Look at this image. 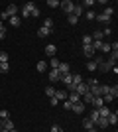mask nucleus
<instances>
[{
    "mask_svg": "<svg viewBox=\"0 0 118 132\" xmlns=\"http://www.w3.org/2000/svg\"><path fill=\"white\" fill-rule=\"evenodd\" d=\"M4 12L8 14V18H10V16H16V14H18V6H16V4H10Z\"/></svg>",
    "mask_w": 118,
    "mask_h": 132,
    "instance_id": "9d476101",
    "label": "nucleus"
},
{
    "mask_svg": "<svg viewBox=\"0 0 118 132\" xmlns=\"http://www.w3.org/2000/svg\"><path fill=\"white\" fill-rule=\"evenodd\" d=\"M95 20H98V22H104V24H108V22H110V18H108V16H104V14H96V18H95Z\"/></svg>",
    "mask_w": 118,
    "mask_h": 132,
    "instance_id": "4be33fe9",
    "label": "nucleus"
},
{
    "mask_svg": "<svg viewBox=\"0 0 118 132\" xmlns=\"http://www.w3.org/2000/svg\"><path fill=\"white\" fill-rule=\"evenodd\" d=\"M43 28H45V30H49V32H51V30H53V20H51V18H47V20H43Z\"/></svg>",
    "mask_w": 118,
    "mask_h": 132,
    "instance_id": "aec40b11",
    "label": "nucleus"
},
{
    "mask_svg": "<svg viewBox=\"0 0 118 132\" xmlns=\"http://www.w3.org/2000/svg\"><path fill=\"white\" fill-rule=\"evenodd\" d=\"M87 91H89V87H87L85 83H81V85H77V89H75V93H77L79 97H83V95L87 93Z\"/></svg>",
    "mask_w": 118,
    "mask_h": 132,
    "instance_id": "1a4fd4ad",
    "label": "nucleus"
},
{
    "mask_svg": "<svg viewBox=\"0 0 118 132\" xmlns=\"http://www.w3.org/2000/svg\"><path fill=\"white\" fill-rule=\"evenodd\" d=\"M71 106H73V103H71V101H65V103H63V109H65V110H71Z\"/></svg>",
    "mask_w": 118,
    "mask_h": 132,
    "instance_id": "a19ab883",
    "label": "nucleus"
},
{
    "mask_svg": "<svg viewBox=\"0 0 118 132\" xmlns=\"http://www.w3.org/2000/svg\"><path fill=\"white\" fill-rule=\"evenodd\" d=\"M90 120L95 122V126H96V120H98V118H101V116H98V112H96V110H93V112H90V116H89Z\"/></svg>",
    "mask_w": 118,
    "mask_h": 132,
    "instance_id": "c756f323",
    "label": "nucleus"
},
{
    "mask_svg": "<svg viewBox=\"0 0 118 132\" xmlns=\"http://www.w3.org/2000/svg\"><path fill=\"white\" fill-rule=\"evenodd\" d=\"M96 112H98V116H102V118H108V114H110L112 110H110V109H108L106 105H104V106H101V109L96 110Z\"/></svg>",
    "mask_w": 118,
    "mask_h": 132,
    "instance_id": "423d86ee",
    "label": "nucleus"
},
{
    "mask_svg": "<svg viewBox=\"0 0 118 132\" xmlns=\"http://www.w3.org/2000/svg\"><path fill=\"white\" fill-rule=\"evenodd\" d=\"M75 89H77V85H73V83H69V85H67V91H69V93H75Z\"/></svg>",
    "mask_w": 118,
    "mask_h": 132,
    "instance_id": "a18cd8bd",
    "label": "nucleus"
},
{
    "mask_svg": "<svg viewBox=\"0 0 118 132\" xmlns=\"http://www.w3.org/2000/svg\"><path fill=\"white\" fill-rule=\"evenodd\" d=\"M2 128H4V120H2V118H0V130H2Z\"/></svg>",
    "mask_w": 118,
    "mask_h": 132,
    "instance_id": "603ef678",
    "label": "nucleus"
},
{
    "mask_svg": "<svg viewBox=\"0 0 118 132\" xmlns=\"http://www.w3.org/2000/svg\"><path fill=\"white\" fill-rule=\"evenodd\" d=\"M87 132H98V130H96V126H95V128H90V130H87Z\"/></svg>",
    "mask_w": 118,
    "mask_h": 132,
    "instance_id": "864d4df0",
    "label": "nucleus"
},
{
    "mask_svg": "<svg viewBox=\"0 0 118 132\" xmlns=\"http://www.w3.org/2000/svg\"><path fill=\"white\" fill-rule=\"evenodd\" d=\"M49 81H59V71L57 69H51L49 71Z\"/></svg>",
    "mask_w": 118,
    "mask_h": 132,
    "instance_id": "f3484780",
    "label": "nucleus"
},
{
    "mask_svg": "<svg viewBox=\"0 0 118 132\" xmlns=\"http://www.w3.org/2000/svg\"><path fill=\"white\" fill-rule=\"evenodd\" d=\"M49 34H51V32H49V30H45L43 26L38 30V36H39V38H45V36H49Z\"/></svg>",
    "mask_w": 118,
    "mask_h": 132,
    "instance_id": "5701e85b",
    "label": "nucleus"
},
{
    "mask_svg": "<svg viewBox=\"0 0 118 132\" xmlns=\"http://www.w3.org/2000/svg\"><path fill=\"white\" fill-rule=\"evenodd\" d=\"M101 51H110V44L102 42V44H101Z\"/></svg>",
    "mask_w": 118,
    "mask_h": 132,
    "instance_id": "ea45409f",
    "label": "nucleus"
},
{
    "mask_svg": "<svg viewBox=\"0 0 118 132\" xmlns=\"http://www.w3.org/2000/svg\"><path fill=\"white\" fill-rule=\"evenodd\" d=\"M55 105H59V101H57L55 97H51V106H55Z\"/></svg>",
    "mask_w": 118,
    "mask_h": 132,
    "instance_id": "8fccbe9b",
    "label": "nucleus"
},
{
    "mask_svg": "<svg viewBox=\"0 0 118 132\" xmlns=\"http://www.w3.org/2000/svg\"><path fill=\"white\" fill-rule=\"evenodd\" d=\"M116 122H118V114L116 112H110V114H108V124H114V126H116Z\"/></svg>",
    "mask_w": 118,
    "mask_h": 132,
    "instance_id": "dca6fc26",
    "label": "nucleus"
},
{
    "mask_svg": "<svg viewBox=\"0 0 118 132\" xmlns=\"http://www.w3.org/2000/svg\"><path fill=\"white\" fill-rule=\"evenodd\" d=\"M96 126H101V128H106L108 126V118H98V120H96Z\"/></svg>",
    "mask_w": 118,
    "mask_h": 132,
    "instance_id": "a211bd4d",
    "label": "nucleus"
},
{
    "mask_svg": "<svg viewBox=\"0 0 118 132\" xmlns=\"http://www.w3.org/2000/svg\"><path fill=\"white\" fill-rule=\"evenodd\" d=\"M95 18H96V14H95L93 10H89V12H87V20H95Z\"/></svg>",
    "mask_w": 118,
    "mask_h": 132,
    "instance_id": "79ce46f5",
    "label": "nucleus"
},
{
    "mask_svg": "<svg viewBox=\"0 0 118 132\" xmlns=\"http://www.w3.org/2000/svg\"><path fill=\"white\" fill-rule=\"evenodd\" d=\"M69 69H71V67H69V63H59V67H57V71H59V75H65V73H71Z\"/></svg>",
    "mask_w": 118,
    "mask_h": 132,
    "instance_id": "f8f14e48",
    "label": "nucleus"
},
{
    "mask_svg": "<svg viewBox=\"0 0 118 132\" xmlns=\"http://www.w3.org/2000/svg\"><path fill=\"white\" fill-rule=\"evenodd\" d=\"M116 59H118V51H112V53H110V59H108V63H110V65H116Z\"/></svg>",
    "mask_w": 118,
    "mask_h": 132,
    "instance_id": "412c9836",
    "label": "nucleus"
},
{
    "mask_svg": "<svg viewBox=\"0 0 118 132\" xmlns=\"http://www.w3.org/2000/svg\"><path fill=\"white\" fill-rule=\"evenodd\" d=\"M71 110L77 112V114H83V112H85V103H83V101H81V103H75V105L71 106Z\"/></svg>",
    "mask_w": 118,
    "mask_h": 132,
    "instance_id": "20e7f679",
    "label": "nucleus"
},
{
    "mask_svg": "<svg viewBox=\"0 0 118 132\" xmlns=\"http://www.w3.org/2000/svg\"><path fill=\"white\" fill-rule=\"evenodd\" d=\"M45 95H47V97L51 99V97L55 95V89H53V87H45Z\"/></svg>",
    "mask_w": 118,
    "mask_h": 132,
    "instance_id": "c9c22d12",
    "label": "nucleus"
},
{
    "mask_svg": "<svg viewBox=\"0 0 118 132\" xmlns=\"http://www.w3.org/2000/svg\"><path fill=\"white\" fill-rule=\"evenodd\" d=\"M0 132H10V130H4V128H2V130H0Z\"/></svg>",
    "mask_w": 118,
    "mask_h": 132,
    "instance_id": "6e6d98bb",
    "label": "nucleus"
},
{
    "mask_svg": "<svg viewBox=\"0 0 118 132\" xmlns=\"http://www.w3.org/2000/svg\"><path fill=\"white\" fill-rule=\"evenodd\" d=\"M51 132H63V128L59 126V124H53V126H51Z\"/></svg>",
    "mask_w": 118,
    "mask_h": 132,
    "instance_id": "c03bdc74",
    "label": "nucleus"
},
{
    "mask_svg": "<svg viewBox=\"0 0 118 132\" xmlns=\"http://www.w3.org/2000/svg\"><path fill=\"white\" fill-rule=\"evenodd\" d=\"M0 63H8V53L6 51H0Z\"/></svg>",
    "mask_w": 118,
    "mask_h": 132,
    "instance_id": "f704fd0d",
    "label": "nucleus"
},
{
    "mask_svg": "<svg viewBox=\"0 0 118 132\" xmlns=\"http://www.w3.org/2000/svg\"><path fill=\"white\" fill-rule=\"evenodd\" d=\"M59 81H61V83H65V85H69V83H73V75H71V73L59 75Z\"/></svg>",
    "mask_w": 118,
    "mask_h": 132,
    "instance_id": "ddd939ff",
    "label": "nucleus"
},
{
    "mask_svg": "<svg viewBox=\"0 0 118 132\" xmlns=\"http://www.w3.org/2000/svg\"><path fill=\"white\" fill-rule=\"evenodd\" d=\"M6 38V30H2V32H0V39H4Z\"/></svg>",
    "mask_w": 118,
    "mask_h": 132,
    "instance_id": "3c124183",
    "label": "nucleus"
},
{
    "mask_svg": "<svg viewBox=\"0 0 118 132\" xmlns=\"http://www.w3.org/2000/svg\"><path fill=\"white\" fill-rule=\"evenodd\" d=\"M45 69H47V63H45V61H38V71L43 73Z\"/></svg>",
    "mask_w": 118,
    "mask_h": 132,
    "instance_id": "bb28decb",
    "label": "nucleus"
},
{
    "mask_svg": "<svg viewBox=\"0 0 118 132\" xmlns=\"http://www.w3.org/2000/svg\"><path fill=\"white\" fill-rule=\"evenodd\" d=\"M90 105L95 106V110H98V109H101V106H104V101H102V97H95Z\"/></svg>",
    "mask_w": 118,
    "mask_h": 132,
    "instance_id": "6e6552de",
    "label": "nucleus"
},
{
    "mask_svg": "<svg viewBox=\"0 0 118 132\" xmlns=\"http://www.w3.org/2000/svg\"><path fill=\"white\" fill-rule=\"evenodd\" d=\"M93 4H95V0H85V6H87V8H90Z\"/></svg>",
    "mask_w": 118,
    "mask_h": 132,
    "instance_id": "de8ad7c7",
    "label": "nucleus"
},
{
    "mask_svg": "<svg viewBox=\"0 0 118 132\" xmlns=\"http://www.w3.org/2000/svg\"><path fill=\"white\" fill-rule=\"evenodd\" d=\"M81 99H83V101H85V103H93V99H95V97H93V95H90V93H89V91H87V93H85V95H83V97H81Z\"/></svg>",
    "mask_w": 118,
    "mask_h": 132,
    "instance_id": "a878e982",
    "label": "nucleus"
},
{
    "mask_svg": "<svg viewBox=\"0 0 118 132\" xmlns=\"http://www.w3.org/2000/svg\"><path fill=\"white\" fill-rule=\"evenodd\" d=\"M83 45H93V38L90 36H83Z\"/></svg>",
    "mask_w": 118,
    "mask_h": 132,
    "instance_id": "473e14b6",
    "label": "nucleus"
},
{
    "mask_svg": "<svg viewBox=\"0 0 118 132\" xmlns=\"http://www.w3.org/2000/svg\"><path fill=\"white\" fill-rule=\"evenodd\" d=\"M77 22H79V18H77V16H73V14H69V24H71V26H75Z\"/></svg>",
    "mask_w": 118,
    "mask_h": 132,
    "instance_id": "58836bf2",
    "label": "nucleus"
},
{
    "mask_svg": "<svg viewBox=\"0 0 118 132\" xmlns=\"http://www.w3.org/2000/svg\"><path fill=\"white\" fill-rule=\"evenodd\" d=\"M32 16H34V18L39 16V8H34V10H32Z\"/></svg>",
    "mask_w": 118,
    "mask_h": 132,
    "instance_id": "49530a36",
    "label": "nucleus"
},
{
    "mask_svg": "<svg viewBox=\"0 0 118 132\" xmlns=\"http://www.w3.org/2000/svg\"><path fill=\"white\" fill-rule=\"evenodd\" d=\"M108 95H112L114 99L118 97V87H116V85H112V87H108Z\"/></svg>",
    "mask_w": 118,
    "mask_h": 132,
    "instance_id": "393cba45",
    "label": "nucleus"
},
{
    "mask_svg": "<svg viewBox=\"0 0 118 132\" xmlns=\"http://www.w3.org/2000/svg\"><path fill=\"white\" fill-rule=\"evenodd\" d=\"M102 14H104V16H108V18H110V16H112V14H114V8H112V6H106V8H104V12H102Z\"/></svg>",
    "mask_w": 118,
    "mask_h": 132,
    "instance_id": "c85d7f7f",
    "label": "nucleus"
},
{
    "mask_svg": "<svg viewBox=\"0 0 118 132\" xmlns=\"http://www.w3.org/2000/svg\"><path fill=\"white\" fill-rule=\"evenodd\" d=\"M110 34H112V30H110V28H104V32H102V36H110Z\"/></svg>",
    "mask_w": 118,
    "mask_h": 132,
    "instance_id": "09e8293b",
    "label": "nucleus"
},
{
    "mask_svg": "<svg viewBox=\"0 0 118 132\" xmlns=\"http://www.w3.org/2000/svg\"><path fill=\"white\" fill-rule=\"evenodd\" d=\"M4 130H14V122L8 118V120H4Z\"/></svg>",
    "mask_w": 118,
    "mask_h": 132,
    "instance_id": "cd10ccee",
    "label": "nucleus"
},
{
    "mask_svg": "<svg viewBox=\"0 0 118 132\" xmlns=\"http://www.w3.org/2000/svg\"><path fill=\"white\" fill-rule=\"evenodd\" d=\"M2 30H4V26H2V20H0V32H2Z\"/></svg>",
    "mask_w": 118,
    "mask_h": 132,
    "instance_id": "5fc2aeb1",
    "label": "nucleus"
},
{
    "mask_svg": "<svg viewBox=\"0 0 118 132\" xmlns=\"http://www.w3.org/2000/svg\"><path fill=\"white\" fill-rule=\"evenodd\" d=\"M45 53L49 55V57H55V53H57V47L53 44H49V45H45Z\"/></svg>",
    "mask_w": 118,
    "mask_h": 132,
    "instance_id": "9b49d317",
    "label": "nucleus"
},
{
    "mask_svg": "<svg viewBox=\"0 0 118 132\" xmlns=\"http://www.w3.org/2000/svg\"><path fill=\"white\" fill-rule=\"evenodd\" d=\"M101 59H102L101 55H98V57H95V59H90L89 63H87V69H89V71H96V63H98Z\"/></svg>",
    "mask_w": 118,
    "mask_h": 132,
    "instance_id": "39448f33",
    "label": "nucleus"
},
{
    "mask_svg": "<svg viewBox=\"0 0 118 132\" xmlns=\"http://www.w3.org/2000/svg\"><path fill=\"white\" fill-rule=\"evenodd\" d=\"M96 69H101V71H104V73H106V71H110V69H112V65H110V63H108V61H98V63H96Z\"/></svg>",
    "mask_w": 118,
    "mask_h": 132,
    "instance_id": "7ed1b4c3",
    "label": "nucleus"
},
{
    "mask_svg": "<svg viewBox=\"0 0 118 132\" xmlns=\"http://www.w3.org/2000/svg\"><path fill=\"white\" fill-rule=\"evenodd\" d=\"M83 53H85V57H89V59H90V57H93L96 51L93 50V45H83Z\"/></svg>",
    "mask_w": 118,
    "mask_h": 132,
    "instance_id": "0eeeda50",
    "label": "nucleus"
},
{
    "mask_svg": "<svg viewBox=\"0 0 118 132\" xmlns=\"http://www.w3.org/2000/svg\"><path fill=\"white\" fill-rule=\"evenodd\" d=\"M8 20H10V24H12L14 28H18V26H20V18H18V16H10Z\"/></svg>",
    "mask_w": 118,
    "mask_h": 132,
    "instance_id": "b1692460",
    "label": "nucleus"
},
{
    "mask_svg": "<svg viewBox=\"0 0 118 132\" xmlns=\"http://www.w3.org/2000/svg\"><path fill=\"white\" fill-rule=\"evenodd\" d=\"M47 6H49V8H57V6H59V2H57V0H49V2H47Z\"/></svg>",
    "mask_w": 118,
    "mask_h": 132,
    "instance_id": "37998d69",
    "label": "nucleus"
},
{
    "mask_svg": "<svg viewBox=\"0 0 118 132\" xmlns=\"http://www.w3.org/2000/svg\"><path fill=\"white\" fill-rule=\"evenodd\" d=\"M0 118H2V120H8V118H10V112H8V110H0Z\"/></svg>",
    "mask_w": 118,
    "mask_h": 132,
    "instance_id": "e433bc0d",
    "label": "nucleus"
},
{
    "mask_svg": "<svg viewBox=\"0 0 118 132\" xmlns=\"http://www.w3.org/2000/svg\"><path fill=\"white\" fill-rule=\"evenodd\" d=\"M59 63H61V61L57 59V57H51V69H57V67H59Z\"/></svg>",
    "mask_w": 118,
    "mask_h": 132,
    "instance_id": "72a5a7b5",
    "label": "nucleus"
},
{
    "mask_svg": "<svg viewBox=\"0 0 118 132\" xmlns=\"http://www.w3.org/2000/svg\"><path fill=\"white\" fill-rule=\"evenodd\" d=\"M67 99L71 101V103H73V105H75V103H81V97H79L77 93H71V95H69V97H67Z\"/></svg>",
    "mask_w": 118,
    "mask_h": 132,
    "instance_id": "6ab92c4d",
    "label": "nucleus"
},
{
    "mask_svg": "<svg viewBox=\"0 0 118 132\" xmlns=\"http://www.w3.org/2000/svg\"><path fill=\"white\" fill-rule=\"evenodd\" d=\"M59 6H61L63 10H65V14H73V8H75V4L71 2V0H63V2H59Z\"/></svg>",
    "mask_w": 118,
    "mask_h": 132,
    "instance_id": "f03ea898",
    "label": "nucleus"
},
{
    "mask_svg": "<svg viewBox=\"0 0 118 132\" xmlns=\"http://www.w3.org/2000/svg\"><path fill=\"white\" fill-rule=\"evenodd\" d=\"M83 83V77L81 75H73V85H81Z\"/></svg>",
    "mask_w": 118,
    "mask_h": 132,
    "instance_id": "4c0bfd02",
    "label": "nucleus"
},
{
    "mask_svg": "<svg viewBox=\"0 0 118 132\" xmlns=\"http://www.w3.org/2000/svg\"><path fill=\"white\" fill-rule=\"evenodd\" d=\"M10 132H16V128H14V130H10Z\"/></svg>",
    "mask_w": 118,
    "mask_h": 132,
    "instance_id": "4d7b16f0",
    "label": "nucleus"
},
{
    "mask_svg": "<svg viewBox=\"0 0 118 132\" xmlns=\"http://www.w3.org/2000/svg\"><path fill=\"white\" fill-rule=\"evenodd\" d=\"M83 128L85 130H90V128H95V122L90 118H83Z\"/></svg>",
    "mask_w": 118,
    "mask_h": 132,
    "instance_id": "2eb2a0df",
    "label": "nucleus"
},
{
    "mask_svg": "<svg viewBox=\"0 0 118 132\" xmlns=\"http://www.w3.org/2000/svg\"><path fill=\"white\" fill-rule=\"evenodd\" d=\"M34 8H35L34 2H26V4L22 6V10H20V12H22V18H30V16H32V10H34Z\"/></svg>",
    "mask_w": 118,
    "mask_h": 132,
    "instance_id": "f257e3e1",
    "label": "nucleus"
},
{
    "mask_svg": "<svg viewBox=\"0 0 118 132\" xmlns=\"http://www.w3.org/2000/svg\"><path fill=\"white\" fill-rule=\"evenodd\" d=\"M57 101H67V91H55V95H53Z\"/></svg>",
    "mask_w": 118,
    "mask_h": 132,
    "instance_id": "4468645a",
    "label": "nucleus"
},
{
    "mask_svg": "<svg viewBox=\"0 0 118 132\" xmlns=\"http://www.w3.org/2000/svg\"><path fill=\"white\" fill-rule=\"evenodd\" d=\"M8 71H10V65H8V63H0V73H4V75H6Z\"/></svg>",
    "mask_w": 118,
    "mask_h": 132,
    "instance_id": "7c9ffc66",
    "label": "nucleus"
},
{
    "mask_svg": "<svg viewBox=\"0 0 118 132\" xmlns=\"http://www.w3.org/2000/svg\"><path fill=\"white\" fill-rule=\"evenodd\" d=\"M81 14H83V6H75V8H73V16H81Z\"/></svg>",
    "mask_w": 118,
    "mask_h": 132,
    "instance_id": "2f4dec72",
    "label": "nucleus"
}]
</instances>
